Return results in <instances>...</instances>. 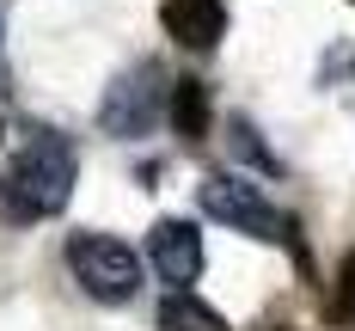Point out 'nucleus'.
Listing matches in <instances>:
<instances>
[{
  "instance_id": "f257e3e1",
  "label": "nucleus",
  "mask_w": 355,
  "mask_h": 331,
  "mask_svg": "<svg viewBox=\"0 0 355 331\" xmlns=\"http://www.w3.org/2000/svg\"><path fill=\"white\" fill-rule=\"evenodd\" d=\"M73 178H80L73 142L55 135V129H31L25 147H19V160L0 172V215L6 221H49V215H62L68 196H73Z\"/></svg>"
},
{
  "instance_id": "f03ea898",
  "label": "nucleus",
  "mask_w": 355,
  "mask_h": 331,
  "mask_svg": "<svg viewBox=\"0 0 355 331\" xmlns=\"http://www.w3.org/2000/svg\"><path fill=\"white\" fill-rule=\"evenodd\" d=\"M68 270H73V282L92 300H105V307H123L141 289V257L123 239H110V233H68Z\"/></svg>"
},
{
  "instance_id": "7ed1b4c3",
  "label": "nucleus",
  "mask_w": 355,
  "mask_h": 331,
  "mask_svg": "<svg viewBox=\"0 0 355 331\" xmlns=\"http://www.w3.org/2000/svg\"><path fill=\"white\" fill-rule=\"evenodd\" d=\"M166 105H172V80L159 74V62H135L129 74L110 80L105 105H98V129L116 142H135L166 117Z\"/></svg>"
},
{
  "instance_id": "20e7f679",
  "label": "nucleus",
  "mask_w": 355,
  "mask_h": 331,
  "mask_svg": "<svg viewBox=\"0 0 355 331\" xmlns=\"http://www.w3.org/2000/svg\"><path fill=\"white\" fill-rule=\"evenodd\" d=\"M202 215L220 221V227H233V233H251V239H294V221H282L270 203H263L257 184L233 178V172L202 178Z\"/></svg>"
},
{
  "instance_id": "39448f33",
  "label": "nucleus",
  "mask_w": 355,
  "mask_h": 331,
  "mask_svg": "<svg viewBox=\"0 0 355 331\" xmlns=\"http://www.w3.org/2000/svg\"><path fill=\"white\" fill-rule=\"evenodd\" d=\"M147 264L159 270V282H172V289H190L196 276H202V233L190 227V221H153V233H147Z\"/></svg>"
},
{
  "instance_id": "423d86ee",
  "label": "nucleus",
  "mask_w": 355,
  "mask_h": 331,
  "mask_svg": "<svg viewBox=\"0 0 355 331\" xmlns=\"http://www.w3.org/2000/svg\"><path fill=\"white\" fill-rule=\"evenodd\" d=\"M159 19L184 49H214L227 37V0H159Z\"/></svg>"
},
{
  "instance_id": "0eeeda50",
  "label": "nucleus",
  "mask_w": 355,
  "mask_h": 331,
  "mask_svg": "<svg viewBox=\"0 0 355 331\" xmlns=\"http://www.w3.org/2000/svg\"><path fill=\"white\" fill-rule=\"evenodd\" d=\"M166 117H172V129L184 142H202V135H209V86H202V80H172Z\"/></svg>"
},
{
  "instance_id": "6e6552de",
  "label": "nucleus",
  "mask_w": 355,
  "mask_h": 331,
  "mask_svg": "<svg viewBox=\"0 0 355 331\" xmlns=\"http://www.w3.org/2000/svg\"><path fill=\"white\" fill-rule=\"evenodd\" d=\"M159 331H227V319L214 313L209 300H196V294L172 289L159 300Z\"/></svg>"
},
{
  "instance_id": "1a4fd4ad",
  "label": "nucleus",
  "mask_w": 355,
  "mask_h": 331,
  "mask_svg": "<svg viewBox=\"0 0 355 331\" xmlns=\"http://www.w3.org/2000/svg\"><path fill=\"white\" fill-rule=\"evenodd\" d=\"M331 319H337V325H355V252L343 257V270H337V294H331Z\"/></svg>"
},
{
  "instance_id": "9d476101",
  "label": "nucleus",
  "mask_w": 355,
  "mask_h": 331,
  "mask_svg": "<svg viewBox=\"0 0 355 331\" xmlns=\"http://www.w3.org/2000/svg\"><path fill=\"white\" fill-rule=\"evenodd\" d=\"M233 153H245V160H257V166H276V160L257 147V129H251L245 117H233Z\"/></svg>"
},
{
  "instance_id": "9b49d317",
  "label": "nucleus",
  "mask_w": 355,
  "mask_h": 331,
  "mask_svg": "<svg viewBox=\"0 0 355 331\" xmlns=\"http://www.w3.org/2000/svg\"><path fill=\"white\" fill-rule=\"evenodd\" d=\"M270 331H288V325H270Z\"/></svg>"
},
{
  "instance_id": "f8f14e48",
  "label": "nucleus",
  "mask_w": 355,
  "mask_h": 331,
  "mask_svg": "<svg viewBox=\"0 0 355 331\" xmlns=\"http://www.w3.org/2000/svg\"><path fill=\"white\" fill-rule=\"evenodd\" d=\"M0 135H6V123H0Z\"/></svg>"
},
{
  "instance_id": "ddd939ff",
  "label": "nucleus",
  "mask_w": 355,
  "mask_h": 331,
  "mask_svg": "<svg viewBox=\"0 0 355 331\" xmlns=\"http://www.w3.org/2000/svg\"><path fill=\"white\" fill-rule=\"evenodd\" d=\"M0 37H6V25H0Z\"/></svg>"
}]
</instances>
